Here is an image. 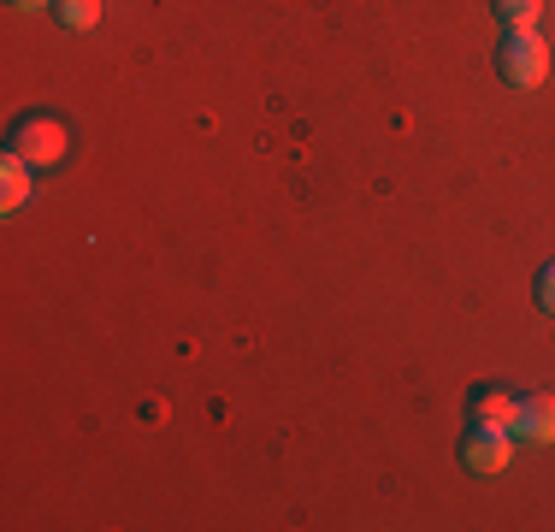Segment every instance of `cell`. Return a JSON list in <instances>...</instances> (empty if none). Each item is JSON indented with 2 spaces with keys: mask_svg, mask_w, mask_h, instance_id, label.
<instances>
[{
  "mask_svg": "<svg viewBox=\"0 0 555 532\" xmlns=\"http://www.w3.org/2000/svg\"><path fill=\"white\" fill-rule=\"evenodd\" d=\"M0 202H7V213L30 202V160L12 149H7V166H0Z\"/></svg>",
  "mask_w": 555,
  "mask_h": 532,
  "instance_id": "obj_6",
  "label": "cell"
},
{
  "mask_svg": "<svg viewBox=\"0 0 555 532\" xmlns=\"http://www.w3.org/2000/svg\"><path fill=\"white\" fill-rule=\"evenodd\" d=\"M461 456H467L473 473H502L514 461V432H491V426H479V432L467 438V449H461Z\"/></svg>",
  "mask_w": 555,
  "mask_h": 532,
  "instance_id": "obj_3",
  "label": "cell"
},
{
  "mask_svg": "<svg viewBox=\"0 0 555 532\" xmlns=\"http://www.w3.org/2000/svg\"><path fill=\"white\" fill-rule=\"evenodd\" d=\"M12 7H24V12H30V7H48V0H12Z\"/></svg>",
  "mask_w": 555,
  "mask_h": 532,
  "instance_id": "obj_10",
  "label": "cell"
},
{
  "mask_svg": "<svg viewBox=\"0 0 555 532\" xmlns=\"http://www.w3.org/2000/svg\"><path fill=\"white\" fill-rule=\"evenodd\" d=\"M502 24L508 30H538V18H544V0H496Z\"/></svg>",
  "mask_w": 555,
  "mask_h": 532,
  "instance_id": "obj_7",
  "label": "cell"
},
{
  "mask_svg": "<svg viewBox=\"0 0 555 532\" xmlns=\"http://www.w3.org/2000/svg\"><path fill=\"white\" fill-rule=\"evenodd\" d=\"M514 420H520V396L496 391V384L473 391V426H491V432H514Z\"/></svg>",
  "mask_w": 555,
  "mask_h": 532,
  "instance_id": "obj_5",
  "label": "cell"
},
{
  "mask_svg": "<svg viewBox=\"0 0 555 532\" xmlns=\"http://www.w3.org/2000/svg\"><path fill=\"white\" fill-rule=\"evenodd\" d=\"M12 154H24L30 166H54V160L65 154V125L48 118V113L18 118V130H12Z\"/></svg>",
  "mask_w": 555,
  "mask_h": 532,
  "instance_id": "obj_2",
  "label": "cell"
},
{
  "mask_svg": "<svg viewBox=\"0 0 555 532\" xmlns=\"http://www.w3.org/2000/svg\"><path fill=\"white\" fill-rule=\"evenodd\" d=\"M496 65H502V77H508V84L538 89V84H544V72H550V42H544L538 30H508V42H502Z\"/></svg>",
  "mask_w": 555,
  "mask_h": 532,
  "instance_id": "obj_1",
  "label": "cell"
},
{
  "mask_svg": "<svg viewBox=\"0 0 555 532\" xmlns=\"http://www.w3.org/2000/svg\"><path fill=\"white\" fill-rule=\"evenodd\" d=\"M514 438H526V444H555V396H550V391L520 396V420H514Z\"/></svg>",
  "mask_w": 555,
  "mask_h": 532,
  "instance_id": "obj_4",
  "label": "cell"
},
{
  "mask_svg": "<svg viewBox=\"0 0 555 532\" xmlns=\"http://www.w3.org/2000/svg\"><path fill=\"white\" fill-rule=\"evenodd\" d=\"M60 18L72 30H89V24H101V0H60Z\"/></svg>",
  "mask_w": 555,
  "mask_h": 532,
  "instance_id": "obj_8",
  "label": "cell"
},
{
  "mask_svg": "<svg viewBox=\"0 0 555 532\" xmlns=\"http://www.w3.org/2000/svg\"><path fill=\"white\" fill-rule=\"evenodd\" d=\"M538 302L555 314V266H544V278H538Z\"/></svg>",
  "mask_w": 555,
  "mask_h": 532,
  "instance_id": "obj_9",
  "label": "cell"
}]
</instances>
